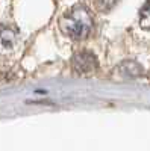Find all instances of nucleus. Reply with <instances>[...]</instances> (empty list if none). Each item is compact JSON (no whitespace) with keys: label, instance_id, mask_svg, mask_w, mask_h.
<instances>
[{"label":"nucleus","instance_id":"obj_1","mask_svg":"<svg viewBox=\"0 0 150 151\" xmlns=\"http://www.w3.org/2000/svg\"><path fill=\"white\" fill-rule=\"evenodd\" d=\"M59 26L67 36L80 41L91 35L94 29V20L88 8L83 5H76L61 17Z\"/></svg>","mask_w":150,"mask_h":151},{"label":"nucleus","instance_id":"obj_2","mask_svg":"<svg viewBox=\"0 0 150 151\" xmlns=\"http://www.w3.org/2000/svg\"><path fill=\"white\" fill-rule=\"evenodd\" d=\"M73 70L78 74H88L99 67L97 56L90 50H80L71 59Z\"/></svg>","mask_w":150,"mask_h":151},{"label":"nucleus","instance_id":"obj_3","mask_svg":"<svg viewBox=\"0 0 150 151\" xmlns=\"http://www.w3.org/2000/svg\"><path fill=\"white\" fill-rule=\"evenodd\" d=\"M17 44V30L9 26L0 27V53H11Z\"/></svg>","mask_w":150,"mask_h":151},{"label":"nucleus","instance_id":"obj_4","mask_svg":"<svg viewBox=\"0 0 150 151\" xmlns=\"http://www.w3.org/2000/svg\"><path fill=\"white\" fill-rule=\"evenodd\" d=\"M117 73L123 79H136L140 76H143V67L135 60H126L123 64H120V67L117 68Z\"/></svg>","mask_w":150,"mask_h":151},{"label":"nucleus","instance_id":"obj_5","mask_svg":"<svg viewBox=\"0 0 150 151\" xmlns=\"http://www.w3.org/2000/svg\"><path fill=\"white\" fill-rule=\"evenodd\" d=\"M140 26L146 30H150V0H147L140 9Z\"/></svg>","mask_w":150,"mask_h":151},{"label":"nucleus","instance_id":"obj_6","mask_svg":"<svg viewBox=\"0 0 150 151\" xmlns=\"http://www.w3.org/2000/svg\"><path fill=\"white\" fill-rule=\"evenodd\" d=\"M94 5H96V8L99 11L108 12V11H111L117 5V0H94Z\"/></svg>","mask_w":150,"mask_h":151}]
</instances>
